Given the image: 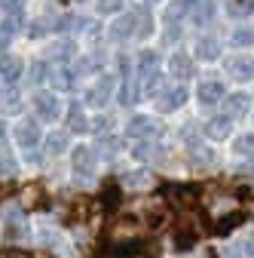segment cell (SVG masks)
<instances>
[{
	"mask_svg": "<svg viewBox=\"0 0 254 258\" xmlns=\"http://www.w3.org/2000/svg\"><path fill=\"white\" fill-rule=\"evenodd\" d=\"M122 184H132V187H150L153 184V172H147V169H135V172H129L122 178Z\"/></svg>",
	"mask_w": 254,
	"mask_h": 258,
	"instance_id": "7402d4cb",
	"label": "cell"
},
{
	"mask_svg": "<svg viewBox=\"0 0 254 258\" xmlns=\"http://www.w3.org/2000/svg\"><path fill=\"white\" fill-rule=\"evenodd\" d=\"M245 221V212H236V215H224L217 224H214V231L220 234V237H230V231L233 228H239V224Z\"/></svg>",
	"mask_w": 254,
	"mask_h": 258,
	"instance_id": "ffe728a7",
	"label": "cell"
},
{
	"mask_svg": "<svg viewBox=\"0 0 254 258\" xmlns=\"http://www.w3.org/2000/svg\"><path fill=\"white\" fill-rule=\"evenodd\" d=\"M7 142V123H0V145Z\"/></svg>",
	"mask_w": 254,
	"mask_h": 258,
	"instance_id": "b9f144b4",
	"label": "cell"
},
{
	"mask_svg": "<svg viewBox=\"0 0 254 258\" xmlns=\"http://www.w3.org/2000/svg\"><path fill=\"white\" fill-rule=\"evenodd\" d=\"M214 19V0H196V7H193V22L196 25H205Z\"/></svg>",
	"mask_w": 254,
	"mask_h": 258,
	"instance_id": "d6986e66",
	"label": "cell"
},
{
	"mask_svg": "<svg viewBox=\"0 0 254 258\" xmlns=\"http://www.w3.org/2000/svg\"><path fill=\"white\" fill-rule=\"evenodd\" d=\"M156 61H160V55H156L153 49H141V52H138V71H141L144 77L156 74Z\"/></svg>",
	"mask_w": 254,
	"mask_h": 258,
	"instance_id": "ac0fdd59",
	"label": "cell"
},
{
	"mask_svg": "<svg viewBox=\"0 0 254 258\" xmlns=\"http://www.w3.org/2000/svg\"><path fill=\"white\" fill-rule=\"evenodd\" d=\"M34 111H37V117L40 120H55L58 117V99L52 92H34Z\"/></svg>",
	"mask_w": 254,
	"mask_h": 258,
	"instance_id": "8992f818",
	"label": "cell"
},
{
	"mask_svg": "<svg viewBox=\"0 0 254 258\" xmlns=\"http://www.w3.org/2000/svg\"><path fill=\"white\" fill-rule=\"evenodd\" d=\"M132 154H135V157H147V154H153V145H144V142H141V145L132 148Z\"/></svg>",
	"mask_w": 254,
	"mask_h": 258,
	"instance_id": "74e56055",
	"label": "cell"
},
{
	"mask_svg": "<svg viewBox=\"0 0 254 258\" xmlns=\"http://www.w3.org/2000/svg\"><path fill=\"white\" fill-rule=\"evenodd\" d=\"M230 43H233V46H239V49L251 46V43H254V31H251V28H236L233 34H230Z\"/></svg>",
	"mask_w": 254,
	"mask_h": 258,
	"instance_id": "cb8c5ba5",
	"label": "cell"
},
{
	"mask_svg": "<svg viewBox=\"0 0 254 258\" xmlns=\"http://www.w3.org/2000/svg\"><path fill=\"white\" fill-rule=\"evenodd\" d=\"M230 133H233V120L227 117V114H220V117H211L208 123H205V136L208 139H230Z\"/></svg>",
	"mask_w": 254,
	"mask_h": 258,
	"instance_id": "30bf717a",
	"label": "cell"
},
{
	"mask_svg": "<svg viewBox=\"0 0 254 258\" xmlns=\"http://www.w3.org/2000/svg\"><path fill=\"white\" fill-rule=\"evenodd\" d=\"M10 190H13V184H4V187H0V200H4V197H7Z\"/></svg>",
	"mask_w": 254,
	"mask_h": 258,
	"instance_id": "7bdbcfd3",
	"label": "cell"
},
{
	"mask_svg": "<svg viewBox=\"0 0 254 258\" xmlns=\"http://www.w3.org/2000/svg\"><path fill=\"white\" fill-rule=\"evenodd\" d=\"M52 80H55V86H58V89H65V92H68V89H74V86H77V71H74V68H68V64H58V71L52 74Z\"/></svg>",
	"mask_w": 254,
	"mask_h": 258,
	"instance_id": "9a60e30c",
	"label": "cell"
},
{
	"mask_svg": "<svg viewBox=\"0 0 254 258\" xmlns=\"http://www.w3.org/2000/svg\"><path fill=\"white\" fill-rule=\"evenodd\" d=\"M242 252H245V255H251V258H254V234H251V237H248V240H245V243H242Z\"/></svg>",
	"mask_w": 254,
	"mask_h": 258,
	"instance_id": "ab89813d",
	"label": "cell"
},
{
	"mask_svg": "<svg viewBox=\"0 0 254 258\" xmlns=\"http://www.w3.org/2000/svg\"><path fill=\"white\" fill-rule=\"evenodd\" d=\"M227 74L233 80H254V58H248V55L230 58L227 61Z\"/></svg>",
	"mask_w": 254,
	"mask_h": 258,
	"instance_id": "ba28073f",
	"label": "cell"
},
{
	"mask_svg": "<svg viewBox=\"0 0 254 258\" xmlns=\"http://www.w3.org/2000/svg\"><path fill=\"white\" fill-rule=\"evenodd\" d=\"M193 163H196V166H211V163H214V151H208V148H193Z\"/></svg>",
	"mask_w": 254,
	"mask_h": 258,
	"instance_id": "f1b7e54d",
	"label": "cell"
},
{
	"mask_svg": "<svg viewBox=\"0 0 254 258\" xmlns=\"http://www.w3.org/2000/svg\"><path fill=\"white\" fill-rule=\"evenodd\" d=\"M147 221L153 224V228H160V224H166V212H156V209H150V212H147Z\"/></svg>",
	"mask_w": 254,
	"mask_h": 258,
	"instance_id": "d590c367",
	"label": "cell"
},
{
	"mask_svg": "<svg viewBox=\"0 0 254 258\" xmlns=\"http://www.w3.org/2000/svg\"><path fill=\"white\" fill-rule=\"evenodd\" d=\"M43 80H46V64L37 61L34 68H31V83H34V86H43Z\"/></svg>",
	"mask_w": 254,
	"mask_h": 258,
	"instance_id": "d6a6232c",
	"label": "cell"
},
{
	"mask_svg": "<svg viewBox=\"0 0 254 258\" xmlns=\"http://www.w3.org/2000/svg\"><path fill=\"white\" fill-rule=\"evenodd\" d=\"M13 172H16L13 157H0V175H13Z\"/></svg>",
	"mask_w": 254,
	"mask_h": 258,
	"instance_id": "e575fe53",
	"label": "cell"
},
{
	"mask_svg": "<svg viewBox=\"0 0 254 258\" xmlns=\"http://www.w3.org/2000/svg\"><path fill=\"white\" fill-rule=\"evenodd\" d=\"M251 181H254V169H251Z\"/></svg>",
	"mask_w": 254,
	"mask_h": 258,
	"instance_id": "f6af8a7d",
	"label": "cell"
},
{
	"mask_svg": "<svg viewBox=\"0 0 254 258\" xmlns=\"http://www.w3.org/2000/svg\"><path fill=\"white\" fill-rule=\"evenodd\" d=\"M193 7H196V0H175V4L169 7V13H166V22H169V25H172V22H178L181 16H187Z\"/></svg>",
	"mask_w": 254,
	"mask_h": 258,
	"instance_id": "44dd1931",
	"label": "cell"
},
{
	"mask_svg": "<svg viewBox=\"0 0 254 258\" xmlns=\"http://www.w3.org/2000/svg\"><path fill=\"white\" fill-rule=\"evenodd\" d=\"M135 25H138V16H135V13H122V16L110 25V37H113V40H125V37L135 31Z\"/></svg>",
	"mask_w": 254,
	"mask_h": 258,
	"instance_id": "8fae6325",
	"label": "cell"
},
{
	"mask_svg": "<svg viewBox=\"0 0 254 258\" xmlns=\"http://www.w3.org/2000/svg\"><path fill=\"white\" fill-rule=\"evenodd\" d=\"M122 10V0H98V13L101 16H113Z\"/></svg>",
	"mask_w": 254,
	"mask_h": 258,
	"instance_id": "4dcf8cb0",
	"label": "cell"
},
{
	"mask_svg": "<svg viewBox=\"0 0 254 258\" xmlns=\"http://www.w3.org/2000/svg\"><path fill=\"white\" fill-rule=\"evenodd\" d=\"M169 71H172V77L187 80V77H193V61H190V55H184V52H175L169 58Z\"/></svg>",
	"mask_w": 254,
	"mask_h": 258,
	"instance_id": "7c38bea8",
	"label": "cell"
},
{
	"mask_svg": "<svg viewBox=\"0 0 254 258\" xmlns=\"http://www.w3.org/2000/svg\"><path fill=\"white\" fill-rule=\"evenodd\" d=\"M16 142H19L25 151H34V148L40 145V126H37L34 120H22V123L16 126Z\"/></svg>",
	"mask_w": 254,
	"mask_h": 258,
	"instance_id": "5b68a950",
	"label": "cell"
},
{
	"mask_svg": "<svg viewBox=\"0 0 254 258\" xmlns=\"http://www.w3.org/2000/svg\"><path fill=\"white\" fill-rule=\"evenodd\" d=\"M110 92H113V77L104 74V77H98V83H95V86L86 92V105H92V108H104L107 99H110Z\"/></svg>",
	"mask_w": 254,
	"mask_h": 258,
	"instance_id": "3957f363",
	"label": "cell"
},
{
	"mask_svg": "<svg viewBox=\"0 0 254 258\" xmlns=\"http://www.w3.org/2000/svg\"><path fill=\"white\" fill-rule=\"evenodd\" d=\"M224 108H227V117L233 120V117H242V114L251 111V99L245 92H233L230 99H224Z\"/></svg>",
	"mask_w": 254,
	"mask_h": 258,
	"instance_id": "4fadbf2b",
	"label": "cell"
},
{
	"mask_svg": "<svg viewBox=\"0 0 254 258\" xmlns=\"http://www.w3.org/2000/svg\"><path fill=\"white\" fill-rule=\"evenodd\" d=\"M166 197H169L178 209H193L196 200H199V190L190 187V184H169V187H166Z\"/></svg>",
	"mask_w": 254,
	"mask_h": 258,
	"instance_id": "6da1fadb",
	"label": "cell"
},
{
	"mask_svg": "<svg viewBox=\"0 0 254 258\" xmlns=\"http://www.w3.org/2000/svg\"><path fill=\"white\" fill-rule=\"evenodd\" d=\"M125 133H129L132 139H153V136H160L163 129H160V123H156L153 117H132L129 120V126H125Z\"/></svg>",
	"mask_w": 254,
	"mask_h": 258,
	"instance_id": "7a4b0ae2",
	"label": "cell"
},
{
	"mask_svg": "<svg viewBox=\"0 0 254 258\" xmlns=\"http://www.w3.org/2000/svg\"><path fill=\"white\" fill-rule=\"evenodd\" d=\"M239 255H245V252H242V246H233V249H227V258H239Z\"/></svg>",
	"mask_w": 254,
	"mask_h": 258,
	"instance_id": "60d3db41",
	"label": "cell"
},
{
	"mask_svg": "<svg viewBox=\"0 0 254 258\" xmlns=\"http://www.w3.org/2000/svg\"><path fill=\"white\" fill-rule=\"evenodd\" d=\"M224 99H227V95H224V83H220V80H205L199 86V102L205 108H214L217 102H224Z\"/></svg>",
	"mask_w": 254,
	"mask_h": 258,
	"instance_id": "52a82bcc",
	"label": "cell"
},
{
	"mask_svg": "<svg viewBox=\"0 0 254 258\" xmlns=\"http://www.w3.org/2000/svg\"><path fill=\"white\" fill-rule=\"evenodd\" d=\"M101 200H104V206L113 212V209L119 206V187H116V184H107V187H104V194H101Z\"/></svg>",
	"mask_w": 254,
	"mask_h": 258,
	"instance_id": "83f0119b",
	"label": "cell"
},
{
	"mask_svg": "<svg viewBox=\"0 0 254 258\" xmlns=\"http://www.w3.org/2000/svg\"><path fill=\"white\" fill-rule=\"evenodd\" d=\"M49 55H52V58H58L61 64H68V58L74 55V43H71V40H61V43H52Z\"/></svg>",
	"mask_w": 254,
	"mask_h": 258,
	"instance_id": "603a6c76",
	"label": "cell"
},
{
	"mask_svg": "<svg viewBox=\"0 0 254 258\" xmlns=\"http://www.w3.org/2000/svg\"><path fill=\"white\" fill-rule=\"evenodd\" d=\"M65 148H68V136H65V133H52V136L46 139V151H49V154H61Z\"/></svg>",
	"mask_w": 254,
	"mask_h": 258,
	"instance_id": "4316f807",
	"label": "cell"
},
{
	"mask_svg": "<svg viewBox=\"0 0 254 258\" xmlns=\"http://www.w3.org/2000/svg\"><path fill=\"white\" fill-rule=\"evenodd\" d=\"M22 237H28V218L22 209H13L7 215V240H22Z\"/></svg>",
	"mask_w": 254,
	"mask_h": 258,
	"instance_id": "9c48e42d",
	"label": "cell"
},
{
	"mask_svg": "<svg viewBox=\"0 0 254 258\" xmlns=\"http://www.w3.org/2000/svg\"><path fill=\"white\" fill-rule=\"evenodd\" d=\"M49 28H52V22H49V19H37L34 25H31V37H43Z\"/></svg>",
	"mask_w": 254,
	"mask_h": 258,
	"instance_id": "836d02e7",
	"label": "cell"
},
{
	"mask_svg": "<svg viewBox=\"0 0 254 258\" xmlns=\"http://www.w3.org/2000/svg\"><path fill=\"white\" fill-rule=\"evenodd\" d=\"M196 243V234H190V231H178V237H175V246L178 249H190Z\"/></svg>",
	"mask_w": 254,
	"mask_h": 258,
	"instance_id": "1f68e13d",
	"label": "cell"
},
{
	"mask_svg": "<svg viewBox=\"0 0 254 258\" xmlns=\"http://www.w3.org/2000/svg\"><path fill=\"white\" fill-rule=\"evenodd\" d=\"M187 102V89L184 86H169L163 95H160V108L163 111H175V108H181Z\"/></svg>",
	"mask_w": 254,
	"mask_h": 258,
	"instance_id": "5bb4252c",
	"label": "cell"
},
{
	"mask_svg": "<svg viewBox=\"0 0 254 258\" xmlns=\"http://www.w3.org/2000/svg\"><path fill=\"white\" fill-rule=\"evenodd\" d=\"M74 175H83V178H92L95 175V151L80 145L74 148Z\"/></svg>",
	"mask_w": 254,
	"mask_h": 258,
	"instance_id": "277c9868",
	"label": "cell"
},
{
	"mask_svg": "<svg viewBox=\"0 0 254 258\" xmlns=\"http://www.w3.org/2000/svg\"><path fill=\"white\" fill-rule=\"evenodd\" d=\"M181 139H184V142H190V145H196V126H184Z\"/></svg>",
	"mask_w": 254,
	"mask_h": 258,
	"instance_id": "8d00e7d4",
	"label": "cell"
},
{
	"mask_svg": "<svg viewBox=\"0 0 254 258\" xmlns=\"http://www.w3.org/2000/svg\"><path fill=\"white\" fill-rule=\"evenodd\" d=\"M22 74V61L19 58H7V64H4V74H0V77H4L10 86H16V77Z\"/></svg>",
	"mask_w": 254,
	"mask_h": 258,
	"instance_id": "484cf974",
	"label": "cell"
},
{
	"mask_svg": "<svg viewBox=\"0 0 254 258\" xmlns=\"http://www.w3.org/2000/svg\"><path fill=\"white\" fill-rule=\"evenodd\" d=\"M196 55H199L202 61H214V58L220 55V43H217L214 37H202V40L196 43Z\"/></svg>",
	"mask_w": 254,
	"mask_h": 258,
	"instance_id": "2e32d148",
	"label": "cell"
},
{
	"mask_svg": "<svg viewBox=\"0 0 254 258\" xmlns=\"http://www.w3.org/2000/svg\"><path fill=\"white\" fill-rule=\"evenodd\" d=\"M135 99H138V92H135V83H132L129 77H125V80H122V86H119V105H122V108H129Z\"/></svg>",
	"mask_w": 254,
	"mask_h": 258,
	"instance_id": "d4e9b609",
	"label": "cell"
},
{
	"mask_svg": "<svg viewBox=\"0 0 254 258\" xmlns=\"http://www.w3.org/2000/svg\"><path fill=\"white\" fill-rule=\"evenodd\" d=\"M68 126H71V133H86V129H89L86 114H83V108H80L77 102L68 108Z\"/></svg>",
	"mask_w": 254,
	"mask_h": 258,
	"instance_id": "e0dca14e",
	"label": "cell"
},
{
	"mask_svg": "<svg viewBox=\"0 0 254 258\" xmlns=\"http://www.w3.org/2000/svg\"><path fill=\"white\" fill-rule=\"evenodd\" d=\"M0 258H31V255H28V252H22V249H7Z\"/></svg>",
	"mask_w": 254,
	"mask_h": 258,
	"instance_id": "f35d334b",
	"label": "cell"
},
{
	"mask_svg": "<svg viewBox=\"0 0 254 258\" xmlns=\"http://www.w3.org/2000/svg\"><path fill=\"white\" fill-rule=\"evenodd\" d=\"M233 148H236V154H254V133L239 136V139L233 142Z\"/></svg>",
	"mask_w": 254,
	"mask_h": 258,
	"instance_id": "f546056e",
	"label": "cell"
},
{
	"mask_svg": "<svg viewBox=\"0 0 254 258\" xmlns=\"http://www.w3.org/2000/svg\"><path fill=\"white\" fill-rule=\"evenodd\" d=\"M251 13H254V0H251Z\"/></svg>",
	"mask_w": 254,
	"mask_h": 258,
	"instance_id": "ee69618b",
	"label": "cell"
}]
</instances>
